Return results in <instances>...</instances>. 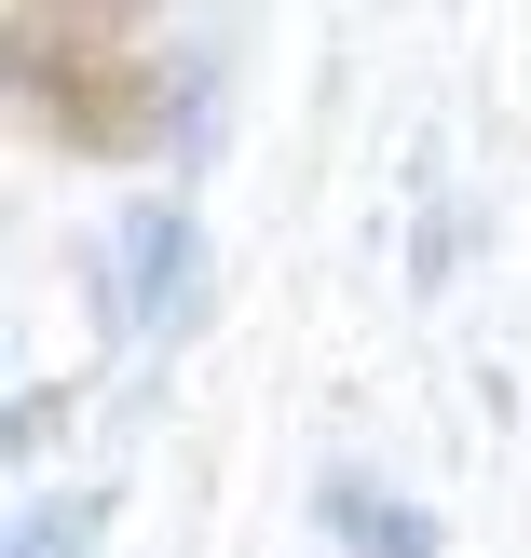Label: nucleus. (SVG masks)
I'll return each mask as SVG.
<instances>
[{"instance_id": "1", "label": "nucleus", "mask_w": 531, "mask_h": 558, "mask_svg": "<svg viewBox=\"0 0 531 558\" xmlns=\"http://www.w3.org/2000/svg\"><path fill=\"white\" fill-rule=\"evenodd\" d=\"M0 69H14V96L41 109V136L82 150V163H150L164 136H178V82H164V54L136 41V14L14 0V14H0Z\"/></svg>"}, {"instance_id": "2", "label": "nucleus", "mask_w": 531, "mask_h": 558, "mask_svg": "<svg viewBox=\"0 0 531 558\" xmlns=\"http://www.w3.org/2000/svg\"><path fill=\"white\" fill-rule=\"evenodd\" d=\"M191 287H205V218H191L178 191H136V205L96 232V314H109V341H164V327L191 314Z\"/></svg>"}, {"instance_id": "3", "label": "nucleus", "mask_w": 531, "mask_h": 558, "mask_svg": "<svg viewBox=\"0 0 531 558\" xmlns=\"http://www.w3.org/2000/svg\"><path fill=\"white\" fill-rule=\"evenodd\" d=\"M314 532L341 558H436V505L382 490L369 463H327V477H314Z\"/></svg>"}, {"instance_id": "4", "label": "nucleus", "mask_w": 531, "mask_h": 558, "mask_svg": "<svg viewBox=\"0 0 531 558\" xmlns=\"http://www.w3.org/2000/svg\"><path fill=\"white\" fill-rule=\"evenodd\" d=\"M96 532H109V490H41L0 558H96Z\"/></svg>"}]
</instances>
